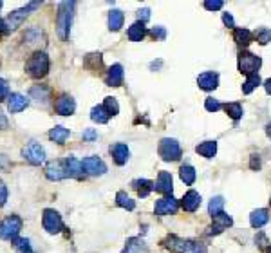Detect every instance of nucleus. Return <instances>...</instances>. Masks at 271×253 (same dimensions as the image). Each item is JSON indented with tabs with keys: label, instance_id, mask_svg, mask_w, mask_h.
Here are the masks:
<instances>
[{
	"label": "nucleus",
	"instance_id": "1",
	"mask_svg": "<svg viewBox=\"0 0 271 253\" xmlns=\"http://www.w3.org/2000/svg\"><path fill=\"white\" fill-rule=\"evenodd\" d=\"M25 72L27 76H31L33 80H40L45 78L49 72V56L43 51H36L29 56L27 63H25Z\"/></svg>",
	"mask_w": 271,
	"mask_h": 253
},
{
	"label": "nucleus",
	"instance_id": "2",
	"mask_svg": "<svg viewBox=\"0 0 271 253\" xmlns=\"http://www.w3.org/2000/svg\"><path fill=\"white\" fill-rule=\"evenodd\" d=\"M74 2H60L58 4V14H56V31L58 36L62 40L69 38L72 22V11H74Z\"/></svg>",
	"mask_w": 271,
	"mask_h": 253
},
{
	"label": "nucleus",
	"instance_id": "3",
	"mask_svg": "<svg viewBox=\"0 0 271 253\" xmlns=\"http://www.w3.org/2000/svg\"><path fill=\"white\" fill-rule=\"evenodd\" d=\"M165 246L168 250H172L174 253H206V246L195 241H185L179 239L176 235H170L165 241Z\"/></svg>",
	"mask_w": 271,
	"mask_h": 253
},
{
	"label": "nucleus",
	"instance_id": "4",
	"mask_svg": "<svg viewBox=\"0 0 271 253\" xmlns=\"http://www.w3.org/2000/svg\"><path fill=\"white\" fill-rule=\"evenodd\" d=\"M22 226H24V223H22V219H20L18 215H14V214L7 215V217L0 223V239L11 241V243H13L20 235V232H22Z\"/></svg>",
	"mask_w": 271,
	"mask_h": 253
},
{
	"label": "nucleus",
	"instance_id": "5",
	"mask_svg": "<svg viewBox=\"0 0 271 253\" xmlns=\"http://www.w3.org/2000/svg\"><path fill=\"white\" fill-rule=\"evenodd\" d=\"M40 4H42V2H29L27 5H24V7H20V9H16V11H13V13L7 14V18H5L7 29H9V31L18 29L20 25L25 22V18H27L29 14L33 13L34 9H38Z\"/></svg>",
	"mask_w": 271,
	"mask_h": 253
},
{
	"label": "nucleus",
	"instance_id": "6",
	"mask_svg": "<svg viewBox=\"0 0 271 253\" xmlns=\"http://www.w3.org/2000/svg\"><path fill=\"white\" fill-rule=\"evenodd\" d=\"M261 65H262V60L257 54H252V53H248V51H243V53L239 54V71L243 72V74H246V76L257 74Z\"/></svg>",
	"mask_w": 271,
	"mask_h": 253
},
{
	"label": "nucleus",
	"instance_id": "7",
	"mask_svg": "<svg viewBox=\"0 0 271 253\" xmlns=\"http://www.w3.org/2000/svg\"><path fill=\"white\" fill-rule=\"evenodd\" d=\"M42 226H43V230L51 235L60 234L63 230L62 215L58 214L56 210H52V208H45L42 214Z\"/></svg>",
	"mask_w": 271,
	"mask_h": 253
},
{
	"label": "nucleus",
	"instance_id": "8",
	"mask_svg": "<svg viewBox=\"0 0 271 253\" xmlns=\"http://www.w3.org/2000/svg\"><path fill=\"white\" fill-rule=\"evenodd\" d=\"M22 156H24L25 161L34 165V167H40V165L45 163V150H43L42 145L36 143V141H31L29 145H25V147L22 148Z\"/></svg>",
	"mask_w": 271,
	"mask_h": 253
},
{
	"label": "nucleus",
	"instance_id": "9",
	"mask_svg": "<svg viewBox=\"0 0 271 253\" xmlns=\"http://www.w3.org/2000/svg\"><path fill=\"white\" fill-rule=\"evenodd\" d=\"M181 150L179 143H177L176 139H170V138H165L161 139V143H159V156H161L165 161H177L181 158Z\"/></svg>",
	"mask_w": 271,
	"mask_h": 253
},
{
	"label": "nucleus",
	"instance_id": "10",
	"mask_svg": "<svg viewBox=\"0 0 271 253\" xmlns=\"http://www.w3.org/2000/svg\"><path fill=\"white\" fill-rule=\"evenodd\" d=\"M81 168L83 172L89 174V176H103L107 172V165L100 156H89L81 161Z\"/></svg>",
	"mask_w": 271,
	"mask_h": 253
},
{
	"label": "nucleus",
	"instance_id": "11",
	"mask_svg": "<svg viewBox=\"0 0 271 253\" xmlns=\"http://www.w3.org/2000/svg\"><path fill=\"white\" fill-rule=\"evenodd\" d=\"M45 177H47L49 181H62V179H65L67 176V168H65V161H60V159H56V161H51L45 167Z\"/></svg>",
	"mask_w": 271,
	"mask_h": 253
},
{
	"label": "nucleus",
	"instance_id": "12",
	"mask_svg": "<svg viewBox=\"0 0 271 253\" xmlns=\"http://www.w3.org/2000/svg\"><path fill=\"white\" fill-rule=\"evenodd\" d=\"M54 110L60 116H72L76 110V101L72 100V96L69 94H60L58 100L54 101Z\"/></svg>",
	"mask_w": 271,
	"mask_h": 253
},
{
	"label": "nucleus",
	"instance_id": "13",
	"mask_svg": "<svg viewBox=\"0 0 271 253\" xmlns=\"http://www.w3.org/2000/svg\"><path fill=\"white\" fill-rule=\"evenodd\" d=\"M177 208H179V201L177 199H174L172 196L161 197V199H157V203H156V215L176 214Z\"/></svg>",
	"mask_w": 271,
	"mask_h": 253
},
{
	"label": "nucleus",
	"instance_id": "14",
	"mask_svg": "<svg viewBox=\"0 0 271 253\" xmlns=\"http://www.w3.org/2000/svg\"><path fill=\"white\" fill-rule=\"evenodd\" d=\"M29 105V98L24 94H20V92H11L7 96V110H9L11 114H16V112H22L25 107Z\"/></svg>",
	"mask_w": 271,
	"mask_h": 253
},
{
	"label": "nucleus",
	"instance_id": "15",
	"mask_svg": "<svg viewBox=\"0 0 271 253\" xmlns=\"http://www.w3.org/2000/svg\"><path fill=\"white\" fill-rule=\"evenodd\" d=\"M212 219H214V223H212V226H210V235L223 234L224 230H228L230 226L233 225V219L228 214H224V212H221L219 215H215V217H212Z\"/></svg>",
	"mask_w": 271,
	"mask_h": 253
},
{
	"label": "nucleus",
	"instance_id": "16",
	"mask_svg": "<svg viewBox=\"0 0 271 253\" xmlns=\"http://www.w3.org/2000/svg\"><path fill=\"white\" fill-rule=\"evenodd\" d=\"M123 65L121 63H114V65L110 67L109 71H107V76H105V83L109 87H119L123 83Z\"/></svg>",
	"mask_w": 271,
	"mask_h": 253
},
{
	"label": "nucleus",
	"instance_id": "17",
	"mask_svg": "<svg viewBox=\"0 0 271 253\" xmlns=\"http://www.w3.org/2000/svg\"><path fill=\"white\" fill-rule=\"evenodd\" d=\"M197 85L203 89V91H214L219 87V74L217 72H203L199 78H197Z\"/></svg>",
	"mask_w": 271,
	"mask_h": 253
},
{
	"label": "nucleus",
	"instance_id": "18",
	"mask_svg": "<svg viewBox=\"0 0 271 253\" xmlns=\"http://www.w3.org/2000/svg\"><path fill=\"white\" fill-rule=\"evenodd\" d=\"M172 190H174V181H172L170 172H159L156 181V192L159 194H165V196H172Z\"/></svg>",
	"mask_w": 271,
	"mask_h": 253
},
{
	"label": "nucleus",
	"instance_id": "19",
	"mask_svg": "<svg viewBox=\"0 0 271 253\" xmlns=\"http://www.w3.org/2000/svg\"><path fill=\"white\" fill-rule=\"evenodd\" d=\"M49 87L45 85H34L31 87V91H29V96H31V100H34L36 105H42L45 107L49 103Z\"/></svg>",
	"mask_w": 271,
	"mask_h": 253
},
{
	"label": "nucleus",
	"instance_id": "20",
	"mask_svg": "<svg viewBox=\"0 0 271 253\" xmlns=\"http://www.w3.org/2000/svg\"><path fill=\"white\" fill-rule=\"evenodd\" d=\"M110 154H112L116 165H119V167H123L125 163L129 161V156H130L129 147L125 143H114L110 147Z\"/></svg>",
	"mask_w": 271,
	"mask_h": 253
},
{
	"label": "nucleus",
	"instance_id": "21",
	"mask_svg": "<svg viewBox=\"0 0 271 253\" xmlns=\"http://www.w3.org/2000/svg\"><path fill=\"white\" fill-rule=\"evenodd\" d=\"M65 168H67V176L74 177V179H81L83 177V168H81V161H78L74 156H67L65 159Z\"/></svg>",
	"mask_w": 271,
	"mask_h": 253
},
{
	"label": "nucleus",
	"instance_id": "22",
	"mask_svg": "<svg viewBox=\"0 0 271 253\" xmlns=\"http://www.w3.org/2000/svg\"><path fill=\"white\" fill-rule=\"evenodd\" d=\"M181 206L186 212H195L201 206V196L195 190H188L183 197V201H181Z\"/></svg>",
	"mask_w": 271,
	"mask_h": 253
},
{
	"label": "nucleus",
	"instance_id": "23",
	"mask_svg": "<svg viewBox=\"0 0 271 253\" xmlns=\"http://www.w3.org/2000/svg\"><path fill=\"white\" fill-rule=\"evenodd\" d=\"M121 253H150V250H148V246L145 244L143 239H139V237H130Z\"/></svg>",
	"mask_w": 271,
	"mask_h": 253
},
{
	"label": "nucleus",
	"instance_id": "24",
	"mask_svg": "<svg viewBox=\"0 0 271 253\" xmlns=\"http://www.w3.org/2000/svg\"><path fill=\"white\" fill-rule=\"evenodd\" d=\"M69 136H71V130L62 127V125H56V127H52V129L49 130V139L58 145L65 143L67 139H69Z\"/></svg>",
	"mask_w": 271,
	"mask_h": 253
},
{
	"label": "nucleus",
	"instance_id": "25",
	"mask_svg": "<svg viewBox=\"0 0 271 253\" xmlns=\"http://www.w3.org/2000/svg\"><path fill=\"white\" fill-rule=\"evenodd\" d=\"M233 38H235V42H237L239 47H248V45L253 42V34H252L250 29L239 27V29L233 31Z\"/></svg>",
	"mask_w": 271,
	"mask_h": 253
},
{
	"label": "nucleus",
	"instance_id": "26",
	"mask_svg": "<svg viewBox=\"0 0 271 253\" xmlns=\"http://www.w3.org/2000/svg\"><path fill=\"white\" fill-rule=\"evenodd\" d=\"M132 188L138 192L139 197H147L150 192L156 190V183L148 181V179H136V181H132Z\"/></svg>",
	"mask_w": 271,
	"mask_h": 253
},
{
	"label": "nucleus",
	"instance_id": "27",
	"mask_svg": "<svg viewBox=\"0 0 271 253\" xmlns=\"http://www.w3.org/2000/svg\"><path fill=\"white\" fill-rule=\"evenodd\" d=\"M145 34H147V27H145L143 22H134L129 27V31H127V36H129V40H132V42H141V40L145 38Z\"/></svg>",
	"mask_w": 271,
	"mask_h": 253
},
{
	"label": "nucleus",
	"instance_id": "28",
	"mask_svg": "<svg viewBox=\"0 0 271 253\" xmlns=\"http://www.w3.org/2000/svg\"><path fill=\"white\" fill-rule=\"evenodd\" d=\"M268 221H270V212L264 210V208L252 212V215H250V225H252L253 228H262Z\"/></svg>",
	"mask_w": 271,
	"mask_h": 253
},
{
	"label": "nucleus",
	"instance_id": "29",
	"mask_svg": "<svg viewBox=\"0 0 271 253\" xmlns=\"http://www.w3.org/2000/svg\"><path fill=\"white\" fill-rule=\"evenodd\" d=\"M123 22H125L123 11L112 9L109 13V29L110 31H119V29L123 27Z\"/></svg>",
	"mask_w": 271,
	"mask_h": 253
},
{
	"label": "nucleus",
	"instance_id": "30",
	"mask_svg": "<svg viewBox=\"0 0 271 253\" xmlns=\"http://www.w3.org/2000/svg\"><path fill=\"white\" fill-rule=\"evenodd\" d=\"M90 120L98 125H103L110 120V116H109V112L105 110L103 105H96V107H92V110H90Z\"/></svg>",
	"mask_w": 271,
	"mask_h": 253
},
{
	"label": "nucleus",
	"instance_id": "31",
	"mask_svg": "<svg viewBox=\"0 0 271 253\" xmlns=\"http://www.w3.org/2000/svg\"><path fill=\"white\" fill-rule=\"evenodd\" d=\"M197 154H201L203 158H208V159H212L217 154V143L215 141H205V143H201V145H197Z\"/></svg>",
	"mask_w": 271,
	"mask_h": 253
},
{
	"label": "nucleus",
	"instance_id": "32",
	"mask_svg": "<svg viewBox=\"0 0 271 253\" xmlns=\"http://www.w3.org/2000/svg\"><path fill=\"white\" fill-rule=\"evenodd\" d=\"M179 176H181V181L185 183V185H194L195 183V177H197V174H195V168L190 167V165H183L179 170Z\"/></svg>",
	"mask_w": 271,
	"mask_h": 253
},
{
	"label": "nucleus",
	"instance_id": "33",
	"mask_svg": "<svg viewBox=\"0 0 271 253\" xmlns=\"http://www.w3.org/2000/svg\"><path fill=\"white\" fill-rule=\"evenodd\" d=\"M116 205L121 206V208H125V210H129V212H132L134 208H136V203H134V201L130 199L125 192H118V194H116Z\"/></svg>",
	"mask_w": 271,
	"mask_h": 253
},
{
	"label": "nucleus",
	"instance_id": "34",
	"mask_svg": "<svg viewBox=\"0 0 271 253\" xmlns=\"http://www.w3.org/2000/svg\"><path fill=\"white\" fill-rule=\"evenodd\" d=\"M259 85H261V76H259V74H252V76H248L246 81L243 83V92L244 94H252Z\"/></svg>",
	"mask_w": 271,
	"mask_h": 253
},
{
	"label": "nucleus",
	"instance_id": "35",
	"mask_svg": "<svg viewBox=\"0 0 271 253\" xmlns=\"http://www.w3.org/2000/svg\"><path fill=\"white\" fill-rule=\"evenodd\" d=\"M224 110H226V114L235 121L243 118V105H241V103H226Z\"/></svg>",
	"mask_w": 271,
	"mask_h": 253
},
{
	"label": "nucleus",
	"instance_id": "36",
	"mask_svg": "<svg viewBox=\"0 0 271 253\" xmlns=\"http://www.w3.org/2000/svg\"><path fill=\"white\" fill-rule=\"evenodd\" d=\"M223 208H224V199H223L221 196L214 197V199L210 201L208 212H210V215H212V217H215V215H219L221 212H223Z\"/></svg>",
	"mask_w": 271,
	"mask_h": 253
},
{
	"label": "nucleus",
	"instance_id": "37",
	"mask_svg": "<svg viewBox=\"0 0 271 253\" xmlns=\"http://www.w3.org/2000/svg\"><path fill=\"white\" fill-rule=\"evenodd\" d=\"M14 248H16V253H34L33 248H31V243L29 239H24V237H16L13 241Z\"/></svg>",
	"mask_w": 271,
	"mask_h": 253
},
{
	"label": "nucleus",
	"instance_id": "38",
	"mask_svg": "<svg viewBox=\"0 0 271 253\" xmlns=\"http://www.w3.org/2000/svg\"><path fill=\"white\" fill-rule=\"evenodd\" d=\"M103 107H105V110L109 112V116H116L119 112L118 100H116V98H112V96H107V98H105Z\"/></svg>",
	"mask_w": 271,
	"mask_h": 253
},
{
	"label": "nucleus",
	"instance_id": "39",
	"mask_svg": "<svg viewBox=\"0 0 271 253\" xmlns=\"http://www.w3.org/2000/svg\"><path fill=\"white\" fill-rule=\"evenodd\" d=\"M255 36H257V42L261 43V45H266V43L271 42V31H270V29H266V27L257 29Z\"/></svg>",
	"mask_w": 271,
	"mask_h": 253
},
{
	"label": "nucleus",
	"instance_id": "40",
	"mask_svg": "<svg viewBox=\"0 0 271 253\" xmlns=\"http://www.w3.org/2000/svg\"><path fill=\"white\" fill-rule=\"evenodd\" d=\"M206 110H210V112H217V110H221V103L219 100H215V98H206V103H205Z\"/></svg>",
	"mask_w": 271,
	"mask_h": 253
},
{
	"label": "nucleus",
	"instance_id": "41",
	"mask_svg": "<svg viewBox=\"0 0 271 253\" xmlns=\"http://www.w3.org/2000/svg\"><path fill=\"white\" fill-rule=\"evenodd\" d=\"M7 196H9V190H7V187H5V183L0 179V208L5 206V203H7Z\"/></svg>",
	"mask_w": 271,
	"mask_h": 253
},
{
	"label": "nucleus",
	"instance_id": "42",
	"mask_svg": "<svg viewBox=\"0 0 271 253\" xmlns=\"http://www.w3.org/2000/svg\"><path fill=\"white\" fill-rule=\"evenodd\" d=\"M7 96H9V85L4 78H0V101L7 100Z\"/></svg>",
	"mask_w": 271,
	"mask_h": 253
},
{
	"label": "nucleus",
	"instance_id": "43",
	"mask_svg": "<svg viewBox=\"0 0 271 253\" xmlns=\"http://www.w3.org/2000/svg\"><path fill=\"white\" fill-rule=\"evenodd\" d=\"M150 34H152L154 38H157V40L167 38V31H165V27H154L152 31H150Z\"/></svg>",
	"mask_w": 271,
	"mask_h": 253
},
{
	"label": "nucleus",
	"instance_id": "44",
	"mask_svg": "<svg viewBox=\"0 0 271 253\" xmlns=\"http://www.w3.org/2000/svg\"><path fill=\"white\" fill-rule=\"evenodd\" d=\"M223 5H224L223 0H215V2H205V7L208 11H217V9H221Z\"/></svg>",
	"mask_w": 271,
	"mask_h": 253
},
{
	"label": "nucleus",
	"instance_id": "45",
	"mask_svg": "<svg viewBox=\"0 0 271 253\" xmlns=\"http://www.w3.org/2000/svg\"><path fill=\"white\" fill-rule=\"evenodd\" d=\"M148 18H150V9L145 7V9L138 11V22H143V24H145V22H148Z\"/></svg>",
	"mask_w": 271,
	"mask_h": 253
},
{
	"label": "nucleus",
	"instance_id": "46",
	"mask_svg": "<svg viewBox=\"0 0 271 253\" xmlns=\"http://www.w3.org/2000/svg\"><path fill=\"white\" fill-rule=\"evenodd\" d=\"M98 138V134H96L94 129H87L83 130V139H87V141H92V139Z\"/></svg>",
	"mask_w": 271,
	"mask_h": 253
},
{
	"label": "nucleus",
	"instance_id": "47",
	"mask_svg": "<svg viewBox=\"0 0 271 253\" xmlns=\"http://www.w3.org/2000/svg\"><path fill=\"white\" fill-rule=\"evenodd\" d=\"M223 22L226 25H228V27H235V22H233V16L230 13H224L223 14Z\"/></svg>",
	"mask_w": 271,
	"mask_h": 253
},
{
	"label": "nucleus",
	"instance_id": "48",
	"mask_svg": "<svg viewBox=\"0 0 271 253\" xmlns=\"http://www.w3.org/2000/svg\"><path fill=\"white\" fill-rule=\"evenodd\" d=\"M252 168H253V170H255V168L259 170V168H261V159H259L257 154H253V156H252Z\"/></svg>",
	"mask_w": 271,
	"mask_h": 253
},
{
	"label": "nucleus",
	"instance_id": "49",
	"mask_svg": "<svg viewBox=\"0 0 271 253\" xmlns=\"http://www.w3.org/2000/svg\"><path fill=\"white\" fill-rule=\"evenodd\" d=\"M7 129V118H5V114L0 110V130Z\"/></svg>",
	"mask_w": 271,
	"mask_h": 253
},
{
	"label": "nucleus",
	"instance_id": "50",
	"mask_svg": "<svg viewBox=\"0 0 271 253\" xmlns=\"http://www.w3.org/2000/svg\"><path fill=\"white\" fill-rule=\"evenodd\" d=\"M5 33H9V29H7V24H5V20L0 18V36Z\"/></svg>",
	"mask_w": 271,
	"mask_h": 253
},
{
	"label": "nucleus",
	"instance_id": "51",
	"mask_svg": "<svg viewBox=\"0 0 271 253\" xmlns=\"http://www.w3.org/2000/svg\"><path fill=\"white\" fill-rule=\"evenodd\" d=\"M264 89H266L268 94H271V78H270V80H266V83H264Z\"/></svg>",
	"mask_w": 271,
	"mask_h": 253
},
{
	"label": "nucleus",
	"instance_id": "52",
	"mask_svg": "<svg viewBox=\"0 0 271 253\" xmlns=\"http://www.w3.org/2000/svg\"><path fill=\"white\" fill-rule=\"evenodd\" d=\"M266 134H268V138L271 139V123H268V125H266Z\"/></svg>",
	"mask_w": 271,
	"mask_h": 253
},
{
	"label": "nucleus",
	"instance_id": "53",
	"mask_svg": "<svg viewBox=\"0 0 271 253\" xmlns=\"http://www.w3.org/2000/svg\"><path fill=\"white\" fill-rule=\"evenodd\" d=\"M2 5H4V2H2V0H0V9H2Z\"/></svg>",
	"mask_w": 271,
	"mask_h": 253
},
{
	"label": "nucleus",
	"instance_id": "54",
	"mask_svg": "<svg viewBox=\"0 0 271 253\" xmlns=\"http://www.w3.org/2000/svg\"><path fill=\"white\" fill-rule=\"evenodd\" d=\"M268 253H271V246H270V248H268Z\"/></svg>",
	"mask_w": 271,
	"mask_h": 253
}]
</instances>
